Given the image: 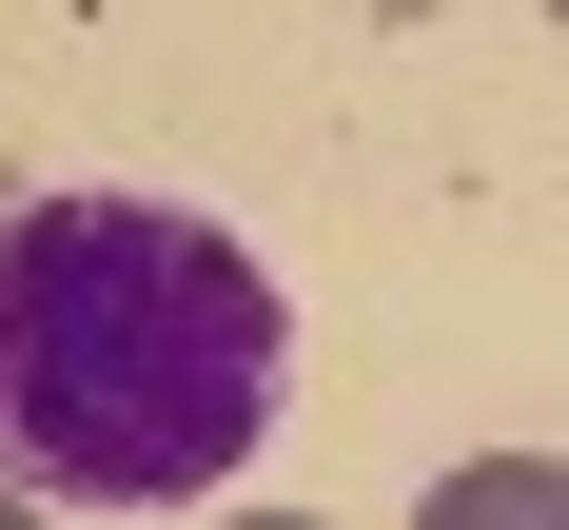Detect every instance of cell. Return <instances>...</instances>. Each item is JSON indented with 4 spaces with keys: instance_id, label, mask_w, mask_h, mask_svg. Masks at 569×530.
Listing matches in <instances>:
<instances>
[{
    "instance_id": "6da1fadb",
    "label": "cell",
    "mask_w": 569,
    "mask_h": 530,
    "mask_svg": "<svg viewBox=\"0 0 569 530\" xmlns=\"http://www.w3.org/2000/svg\"><path fill=\"white\" fill-rule=\"evenodd\" d=\"M295 373L276 276L177 197H20L0 217V491L197 511L256 471Z\"/></svg>"
}]
</instances>
